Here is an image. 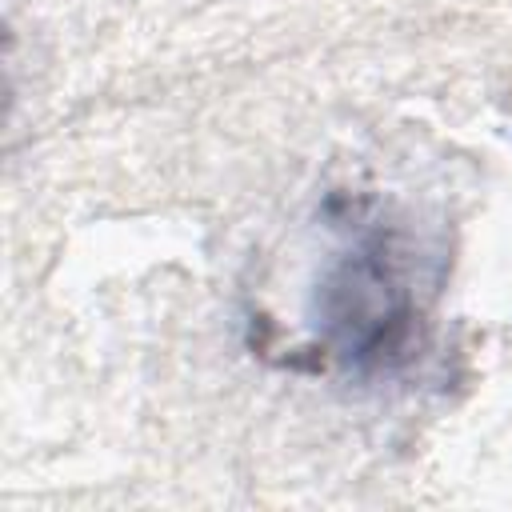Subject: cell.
I'll return each instance as SVG.
<instances>
[{
    "label": "cell",
    "instance_id": "obj_1",
    "mask_svg": "<svg viewBox=\"0 0 512 512\" xmlns=\"http://www.w3.org/2000/svg\"><path fill=\"white\" fill-rule=\"evenodd\" d=\"M436 280V260L404 220L356 216L312 288V324L324 356L356 376L400 368L420 344Z\"/></svg>",
    "mask_w": 512,
    "mask_h": 512
}]
</instances>
